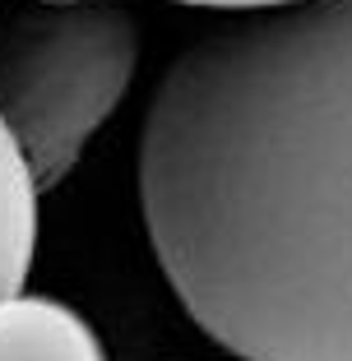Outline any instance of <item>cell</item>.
Masks as SVG:
<instances>
[{"label": "cell", "mask_w": 352, "mask_h": 361, "mask_svg": "<svg viewBox=\"0 0 352 361\" xmlns=\"http://www.w3.org/2000/svg\"><path fill=\"white\" fill-rule=\"evenodd\" d=\"M176 5H204V10H265V5H283V0H176Z\"/></svg>", "instance_id": "5"}, {"label": "cell", "mask_w": 352, "mask_h": 361, "mask_svg": "<svg viewBox=\"0 0 352 361\" xmlns=\"http://www.w3.org/2000/svg\"><path fill=\"white\" fill-rule=\"evenodd\" d=\"M47 5H75V0H47Z\"/></svg>", "instance_id": "6"}, {"label": "cell", "mask_w": 352, "mask_h": 361, "mask_svg": "<svg viewBox=\"0 0 352 361\" xmlns=\"http://www.w3.org/2000/svg\"><path fill=\"white\" fill-rule=\"evenodd\" d=\"M0 361H107V348L65 301L14 292L0 301Z\"/></svg>", "instance_id": "3"}, {"label": "cell", "mask_w": 352, "mask_h": 361, "mask_svg": "<svg viewBox=\"0 0 352 361\" xmlns=\"http://www.w3.org/2000/svg\"><path fill=\"white\" fill-rule=\"evenodd\" d=\"M139 65V32L121 5L75 0L23 14L0 32V121L37 190H56L88 139L111 121Z\"/></svg>", "instance_id": "2"}, {"label": "cell", "mask_w": 352, "mask_h": 361, "mask_svg": "<svg viewBox=\"0 0 352 361\" xmlns=\"http://www.w3.org/2000/svg\"><path fill=\"white\" fill-rule=\"evenodd\" d=\"M37 180L23 162L14 135L0 121V301L14 297L32 269L37 245Z\"/></svg>", "instance_id": "4"}, {"label": "cell", "mask_w": 352, "mask_h": 361, "mask_svg": "<svg viewBox=\"0 0 352 361\" xmlns=\"http://www.w3.org/2000/svg\"><path fill=\"white\" fill-rule=\"evenodd\" d=\"M139 209L186 315L241 361H352V0H283L167 65Z\"/></svg>", "instance_id": "1"}]
</instances>
